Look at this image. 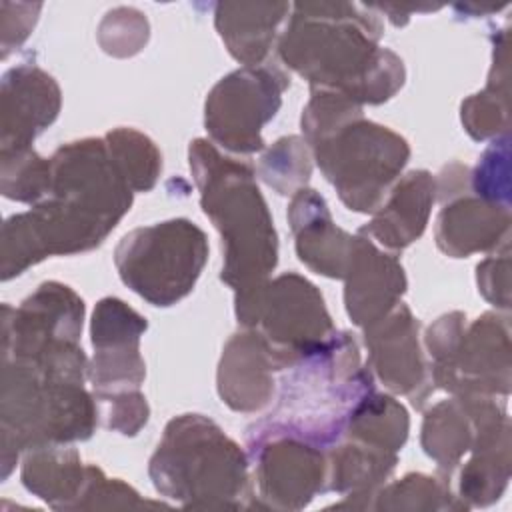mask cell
<instances>
[{
	"label": "cell",
	"instance_id": "obj_1",
	"mask_svg": "<svg viewBox=\"0 0 512 512\" xmlns=\"http://www.w3.org/2000/svg\"><path fill=\"white\" fill-rule=\"evenodd\" d=\"M380 22L344 2L296 4L280 40L288 66L352 102H382L404 82L402 60L376 46Z\"/></svg>",
	"mask_w": 512,
	"mask_h": 512
},
{
	"label": "cell",
	"instance_id": "obj_2",
	"mask_svg": "<svg viewBox=\"0 0 512 512\" xmlns=\"http://www.w3.org/2000/svg\"><path fill=\"white\" fill-rule=\"evenodd\" d=\"M312 140L318 164L336 186L350 210L372 212L408 160V144L398 134L360 120V108L350 98L320 90L302 116L306 136L332 126Z\"/></svg>",
	"mask_w": 512,
	"mask_h": 512
},
{
	"label": "cell",
	"instance_id": "obj_3",
	"mask_svg": "<svg viewBox=\"0 0 512 512\" xmlns=\"http://www.w3.org/2000/svg\"><path fill=\"white\" fill-rule=\"evenodd\" d=\"M190 168L202 190L204 212L226 244L222 280L240 294L264 286L262 280L276 266V232L252 168L222 158L204 140L190 148Z\"/></svg>",
	"mask_w": 512,
	"mask_h": 512
},
{
	"label": "cell",
	"instance_id": "obj_4",
	"mask_svg": "<svg viewBox=\"0 0 512 512\" xmlns=\"http://www.w3.org/2000/svg\"><path fill=\"white\" fill-rule=\"evenodd\" d=\"M204 232L188 220H170L138 228L116 248L122 280L156 306L186 296L206 262Z\"/></svg>",
	"mask_w": 512,
	"mask_h": 512
},
{
	"label": "cell",
	"instance_id": "obj_5",
	"mask_svg": "<svg viewBox=\"0 0 512 512\" xmlns=\"http://www.w3.org/2000/svg\"><path fill=\"white\" fill-rule=\"evenodd\" d=\"M238 318L246 326H264L274 366L294 364L324 344L332 330L322 296L296 274L278 278L238 296Z\"/></svg>",
	"mask_w": 512,
	"mask_h": 512
},
{
	"label": "cell",
	"instance_id": "obj_6",
	"mask_svg": "<svg viewBox=\"0 0 512 512\" xmlns=\"http://www.w3.org/2000/svg\"><path fill=\"white\" fill-rule=\"evenodd\" d=\"M286 86V76L270 66L232 72L222 78L206 102V128L230 150H260L264 146L260 128L276 114Z\"/></svg>",
	"mask_w": 512,
	"mask_h": 512
},
{
	"label": "cell",
	"instance_id": "obj_7",
	"mask_svg": "<svg viewBox=\"0 0 512 512\" xmlns=\"http://www.w3.org/2000/svg\"><path fill=\"white\" fill-rule=\"evenodd\" d=\"M146 320L116 298H106L94 310L92 344L96 348L92 382L98 390L112 386H138L144 378V362L138 354V336Z\"/></svg>",
	"mask_w": 512,
	"mask_h": 512
},
{
	"label": "cell",
	"instance_id": "obj_8",
	"mask_svg": "<svg viewBox=\"0 0 512 512\" xmlns=\"http://www.w3.org/2000/svg\"><path fill=\"white\" fill-rule=\"evenodd\" d=\"M346 278L348 314L366 328L380 322L406 288L402 266L380 254L366 238H356Z\"/></svg>",
	"mask_w": 512,
	"mask_h": 512
},
{
	"label": "cell",
	"instance_id": "obj_9",
	"mask_svg": "<svg viewBox=\"0 0 512 512\" xmlns=\"http://www.w3.org/2000/svg\"><path fill=\"white\" fill-rule=\"evenodd\" d=\"M296 232V250L302 262L318 274L344 278L352 260L356 238L332 226L324 200L314 190H300L290 210Z\"/></svg>",
	"mask_w": 512,
	"mask_h": 512
},
{
	"label": "cell",
	"instance_id": "obj_10",
	"mask_svg": "<svg viewBox=\"0 0 512 512\" xmlns=\"http://www.w3.org/2000/svg\"><path fill=\"white\" fill-rule=\"evenodd\" d=\"M388 320L384 328L366 330V344L380 378L392 390L412 396L414 388L424 386V364L414 338V320L404 306L394 310Z\"/></svg>",
	"mask_w": 512,
	"mask_h": 512
},
{
	"label": "cell",
	"instance_id": "obj_11",
	"mask_svg": "<svg viewBox=\"0 0 512 512\" xmlns=\"http://www.w3.org/2000/svg\"><path fill=\"white\" fill-rule=\"evenodd\" d=\"M4 88V116L12 112L16 116V138L12 144L16 146V152L26 150L30 140L56 118L60 106L58 86L42 70L20 66L4 76Z\"/></svg>",
	"mask_w": 512,
	"mask_h": 512
},
{
	"label": "cell",
	"instance_id": "obj_12",
	"mask_svg": "<svg viewBox=\"0 0 512 512\" xmlns=\"http://www.w3.org/2000/svg\"><path fill=\"white\" fill-rule=\"evenodd\" d=\"M432 178L428 172H410L392 192L382 212L360 232L374 236L390 248H404L414 242L428 220L432 204Z\"/></svg>",
	"mask_w": 512,
	"mask_h": 512
},
{
	"label": "cell",
	"instance_id": "obj_13",
	"mask_svg": "<svg viewBox=\"0 0 512 512\" xmlns=\"http://www.w3.org/2000/svg\"><path fill=\"white\" fill-rule=\"evenodd\" d=\"M508 208L494 202L460 200L442 210L438 218V246L452 256L486 250L508 230Z\"/></svg>",
	"mask_w": 512,
	"mask_h": 512
},
{
	"label": "cell",
	"instance_id": "obj_14",
	"mask_svg": "<svg viewBox=\"0 0 512 512\" xmlns=\"http://www.w3.org/2000/svg\"><path fill=\"white\" fill-rule=\"evenodd\" d=\"M290 4H218L216 28L234 58L248 66L260 64L268 54L276 28Z\"/></svg>",
	"mask_w": 512,
	"mask_h": 512
},
{
	"label": "cell",
	"instance_id": "obj_15",
	"mask_svg": "<svg viewBox=\"0 0 512 512\" xmlns=\"http://www.w3.org/2000/svg\"><path fill=\"white\" fill-rule=\"evenodd\" d=\"M118 166L134 190L152 188L160 170V156L152 142L132 130H116L106 136Z\"/></svg>",
	"mask_w": 512,
	"mask_h": 512
},
{
	"label": "cell",
	"instance_id": "obj_16",
	"mask_svg": "<svg viewBox=\"0 0 512 512\" xmlns=\"http://www.w3.org/2000/svg\"><path fill=\"white\" fill-rule=\"evenodd\" d=\"M474 188L486 200L508 206V138L494 142L474 174Z\"/></svg>",
	"mask_w": 512,
	"mask_h": 512
}]
</instances>
